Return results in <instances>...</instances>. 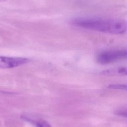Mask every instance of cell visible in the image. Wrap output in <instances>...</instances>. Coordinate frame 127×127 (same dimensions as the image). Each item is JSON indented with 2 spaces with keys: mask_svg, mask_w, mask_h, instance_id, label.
<instances>
[{
  "mask_svg": "<svg viewBox=\"0 0 127 127\" xmlns=\"http://www.w3.org/2000/svg\"><path fill=\"white\" fill-rule=\"evenodd\" d=\"M70 23L78 27L113 34H124L127 29L123 20L97 16L75 17L70 20Z\"/></svg>",
  "mask_w": 127,
  "mask_h": 127,
  "instance_id": "obj_1",
  "label": "cell"
},
{
  "mask_svg": "<svg viewBox=\"0 0 127 127\" xmlns=\"http://www.w3.org/2000/svg\"><path fill=\"white\" fill-rule=\"evenodd\" d=\"M126 50H114L105 51L100 53L97 57L98 62L103 64H109L127 57Z\"/></svg>",
  "mask_w": 127,
  "mask_h": 127,
  "instance_id": "obj_2",
  "label": "cell"
},
{
  "mask_svg": "<svg viewBox=\"0 0 127 127\" xmlns=\"http://www.w3.org/2000/svg\"><path fill=\"white\" fill-rule=\"evenodd\" d=\"M28 59L20 57H8L0 56V68H11L25 64Z\"/></svg>",
  "mask_w": 127,
  "mask_h": 127,
  "instance_id": "obj_3",
  "label": "cell"
},
{
  "mask_svg": "<svg viewBox=\"0 0 127 127\" xmlns=\"http://www.w3.org/2000/svg\"><path fill=\"white\" fill-rule=\"evenodd\" d=\"M21 118L25 121L33 124L36 127H51L50 125L48 123L43 120H33L25 116H22Z\"/></svg>",
  "mask_w": 127,
  "mask_h": 127,
  "instance_id": "obj_4",
  "label": "cell"
},
{
  "mask_svg": "<svg viewBox=\"0 0 127 127\" xmlns=\"http://www.w3.org/2000/svg\"><path fill=\"white\" fill-rule=\"evenodd\" d=\"M109 88L111 89H121V90H126L127 86L124 84H112L109 85Z\"/></svg>",
  "mask_w": 127,
  "mask_h": 127,
  "instance_id": "obj_5",
  "label": "cell"
},
{
  "mask_svg": "<svg viewBox=\"0 0 127 127\" xmlns=\"http://www.w3.org/2000/svg\"><path fill=\"white\" fill-rule=\"evenodd\" d=\"M3 0H0V1H3Z\"/></svg>",
  "mask_w": 127,
  "mask_h": 127,
  "instance_id": "obj_6",
  "label": "cell"
}]
</instances>
